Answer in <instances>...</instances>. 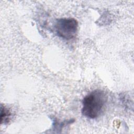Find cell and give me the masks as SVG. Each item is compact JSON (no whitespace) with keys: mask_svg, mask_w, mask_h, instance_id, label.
Instances as JSON below:
<instances>
[{"mask_svg":"<svg viewBox=\"0 0 134 134\" xmlns=\"http://www.w3.org/2000/svg\"><path fill=\"white\" fill-rule=\"evenodd\" d=\"M106 93L96 90L85 96L82 101V113L86 117L94 119L100 116L107 102Z\"/></svg>","mask_w":134,"mask_h":134,"instance_id":"obj_1","label":"cell"},{"mask_svg":"<svg viewBox=\"0 0 134 134\" xmlns=\"http://www.w3.org/2000/svg\"><path fill=\"white\" fill-rule=\"evenodd\" d=\"M77 28L78 22L73 18L58 19L54 25L57 35L66 40L75 37Z\"/></svg>","mask_w":134,"mask_h":134,"instance_id":"obj_2","label":"cell"},{"mask_svg":"<svg viewBox=\"0 0 134 134\" xmlns=\"http://www.w3.org/2000/svg\"><path fill=\"white\" fill-rule=\"evenodd\" d=\"M11 117V113L6 107L1 105V124H6L8 123Z\"/></svg>","mask_w":134,"mask_h":134,"instance_id":"obj_3","label":"cell"}]
</instances>
